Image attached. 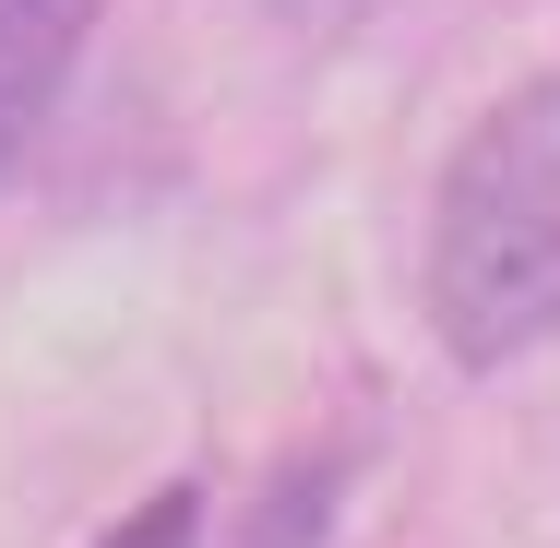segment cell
I'll use <instances>...</instances> for the list:
<instances>
[{
	"mask_svg": "<svg viewBox=\"0 0 560 548\" xmlns=\"http://www.w3.org/2000/svg\"><path fill=\"white\" fill-rule=\"evenodd\" d=\"M84 36H96V0H0V167L36 143V119L60 108Z\"/></svg>",
	"mask_w": 560,
	"mask_h": 548,
	"instance_id": "7a4b0ae2",
	"label": "cell"
},
{
	"mask_svg": "<svg viewBox=\"0 0 560 548\" xmlns=\"http://www.w3.org/2000/svg\"><path fill=\"white\" fill-rule=\"evenodd\" d=\"M191 525H203V501H191V489H155V501H143L131 525H108L96 548H191Z\"/></svg>",
	"mask_w": 560,
	"mask_h": 548,
	"instance_id": "277c9868",
	"label": "cell"
},
{
	"mask_svg": "<svg viewBox=\"0 0 560 548\" xmlns=\"http://www.w3.org/2000/svg\"><path fill=\"white\" fill-rule=\"evenodd\" d=\"M335 501H346V465L335 453H299V465L250 501V537L238 548H335Z\"/></svg>",
	"mask_w": 560,
	"mask_h": 548,
	"instance_id": "3957f363",
	"label": "cell"
},
{
	"mask_svg": "<svg viewBox=\"0 0 560 548\" xmlns=\"http://www.w3.org/2000/svg\"><path fill=\"white\" fill-rule=\"evenodd\" d=\"M430 334L453 370H501L560 334V72L513 84L453 143L430 203Z\"/></svg>",
	"mask_w": 560,
	"mask_h": 548,
	"instance_id": "6da1fadb",
	"label": "cell"
},
{
	"mask_svg": "<svg viewBox=\"0 0 560 548\" xmlns=\"http://www.w3.org/2000/svg\"><path fill=\"white\" fill-rule=\"evenodd\" d=\"M287 12H299V24H311V36H335V24H358V12H370V0H287Z\"/></svg>",
	"mask_w": 560,
	"mask_h": 548,
	"instance_id": "5b68a950",
	"label": "cell"
}]
</instances>
